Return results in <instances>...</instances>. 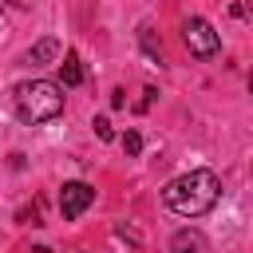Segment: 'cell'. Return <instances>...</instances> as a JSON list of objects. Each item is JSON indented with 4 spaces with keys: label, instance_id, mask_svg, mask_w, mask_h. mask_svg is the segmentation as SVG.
Masks as SVG:
<instances>
[{
    "label": "cell",
    "instance_id": "obj_1",
    "mask_svg": "<svg viewBox=\"0 0 253 253\" xmlns=\"http://www.w3.org/2000/svg\"><path fill=\"white\" fill-rule=\"evenodd\" d=\"M221 198V182L213 170H190V174H178L166 190H162V202L178 213V217H202L217 206Z\"/></svg>",
    "mask_w": 253,
    "mask_h": 253
},
{
    "label": "cell",
    "instance_id": "obj_2",
    "mask_svg": "<svg viewBox=\"0 0 253 253\" xmlns=\"http://www.w3.org/2000/svg\"><path fill=\"white\" fill-rule=\"evenodd\" d=\"M63 111V87L51 79H24L16 87V115L24 123H51Z\"/></svg>",
    "mask_w": 253,
    "mask_h": 253
},
{
    "label": "cell",
    "instance_id": "obj_3",
    "mask_svg": "<svg viewBox=\"0 0 253 253\" xmlns=\"http://www.w3.org/2000/svg\"><path fill=\"white\" fill-rule=\"evenodd\" d=\"M182 40H186L190 55H198V59H210V55H217V47H221L217 32H213V28H210L202 16H190V20H186V28H182Z\"/></svg>",
    "mask_w": 253,
    "mask_h": 253
},
{
    "label": "cell",
    "instance_id": "obj_4",
    "mask_svg": "<svg viewBox=\"0 0 253 253\" xmlns=\"http://www.w3.org/2000/svg\"><path fill=\"white\" fill-rule=\"evenodd\" d=\"M91 202H95V190L87 182H63V190H59V213L67 221H75Z\"/></svg>",
    "mask_w": 253,
    "mask_h": 253
},
{
    "label": "cell",
    "instance_id": "obj_5",
    "mask_svg": "<svg viewBox=\"0 0 253 253\" xmlns=\"http://www.w3.org/2000/svg\"><path fill=\"white\" fill-rule=\"evenodd\" d=\"M166 253H210V241L198 233V229H178L170 237V249Z\"/></svg>",
    "mask_w": 253,
    "mask_h": 253
},
{
    "label": "cell",
    "instance_id": "obj_6",
    "mask_svg": "<svg viewBox=\"0 0 253 253\" xmlns=\"http://www.w3.org/2000/svg\"><path fill=\"white\" fill-rule=\"evenodd\" d=\"M59 79H63V87H79V83H83V63H79L75 51L63 55V63H59Z\"/></svg>",
    "mask_w": 253,
    "mask_h": 253
},
{
    "label": "cell",
    "instance_id": "obj_7",
    "mask_svg": "<svg viewBox=\"0 0 253 253\" xmlns=\"http://www.w3.org/2000/svg\"><path fill=\"white\" fill-rule=\"evenodd\" d=\"M55 55H59V40H51V36H47V40H40V43L28 51V63H51Z\"/></svg>",
    "mask_w": 253,
    "mask_h": 253
},
{
    "label": "cell",
    "instance_id": "obj_8",
    "mask_svg": "<svg viewBox=\"0 0 253 253\" xmlns=\"http://www.w3.org/2000/svg\"><path fill=\"white\" fill-rule=\"evenodd\" d=\"M123 150H126V154H138V150H142V138H138V130H126V134H123Z\"/></svg>",
    "mask_w": 253,
    "mask_h": 253
},
{
    "label": "cell",
    "instance_id": "obj_9",
    "mask_svg": "<svg viewBox=\"0 0 253 253\" xmlns=\"http://www.w3.org/2000/svg\"><path fill=\"white\" fill-rule=\"evenodd\" d=\"M91 126H95V134H99V138H103V142H111V138H115V130H111V123H107V119H103V115H99V119H95V123H91Z\"/></svg>",
    "mask_w": 253,
    "mask_h": 253
},
{
    "label": "cell",
    "instance_id": "obj_10",
    "mask_svg": "<svg viewBox=\"0 0 253 253\" xmlns=\"http://www.w3.org/2000/svg\"><path fill=\"white\" fill-rule=\"evenodd\" d=\"M142 47H146V51H150L154 59H158V51H162V47L154 43V36H150V28H142Z\"/></svg>",
    "mask_w": 253,
    "mask_h": 253
}]
</instances>
